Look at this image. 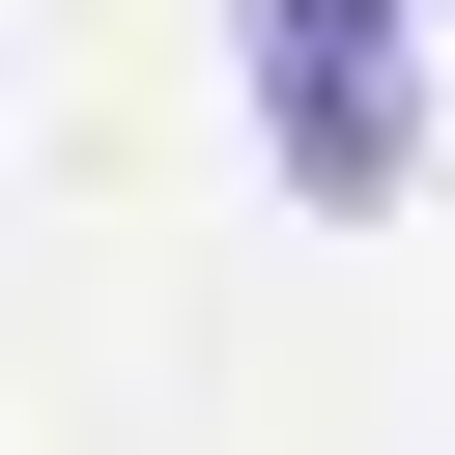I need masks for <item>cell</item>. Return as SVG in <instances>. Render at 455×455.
Listing matches in <instances>:
<instances>
[{"label":"cell","mask_w":455,"mask_h":455,"mask_svg":"<svg viewBox=\"0 0 455 455\" xmlns=\"http://www.w3.org/2000/svg\"><path fill=\"white\" fill-rule=\"evenodd\" d=\"M256 142H284V199H398L427 171V0H256Z\"/></svg>","instance_id":"cell-1"}]
</instances>
